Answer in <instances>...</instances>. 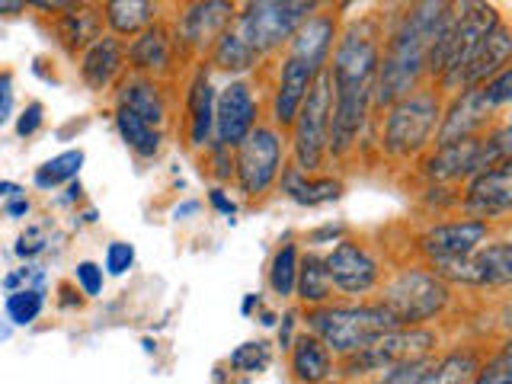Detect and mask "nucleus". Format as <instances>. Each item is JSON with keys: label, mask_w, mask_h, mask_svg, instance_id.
<instances>
[{"label": "nucleus", "mask_w": 512, "mask_h": 384, "mask_svg": "<svg viewBox=\"0 0 512 384\" xmlns=\"http://www.w3.org/2000/svg\"><path fill=\"white\" fill-rule=\"evenodd\" d=\"M384 45V16L365 13L346 20L336 36L327 64L330 77V128L327 157L346 160L359 151V141L372 122V84Z\"/></svg>", "instance_id": "1"}, {"label": "nucleus", "mask_w": 512, "mask_h": 384, "mask_svg": "<svg viewBox=\"0 0 512 384\" xmlns=\"http://www.w3.org/2000/svg\"><path fill=\"white\" fill-rule=\"evenodd\" d=\"M445 13V0H426V4L404 7L391 20V26H384V45L372 84V116L384 112L391 103L404 100L416 87L429 84L426 55Z\"/></svg>", "instance_id": "2"}, {"label": "nucleus", "mask_w": 512, "mask_h": 384, "mask_svg": "<svg viewBox=\"0 0 512 384\" xmlns=\"http://www.w3.org/2000/svg\"><path fill=\"white\" fill-rule=\"evenodd\" d=\"M394 317L372 301H330L324 308L301 311V330H308L340 362L352 352L372 346L381 333L394 330Z\"/></svg>", "instance_id": "3"}, {"label": "nucleus", "mask_w": 512, "mask_h": 384, "mask_svg": "<svg viewBox=\"0 0 512 384\" xmlns=\"http://www.w3.org/2000/svg\"><path fill=\"white\" fill-rule=\"evenodd\" d=\"M442 93L423 84L404 100L391 103L384 112H378V148L384 157L407 164V160H420L436 138V128L442 119Z\"/></svg>", "instance_id": "4"}, {"label": "nucleus", "mask_w": 512, "mask_h": 384, "mask_svg": "<svg viewBox=\"0 0 512 384\" xmlns=\"http://www.w3.org/2000/svg\"><path fill=\"white\" fill-rule=\"evenodd\" d=\"M375 301L394 317L397 327H429L455 301V288L442 282L426 263H410L381 279Z\"/></svg>", "instance_id": "5"}, {"label": "nucleus", "mask_w": 512, "mask_h": 384, "mask_svg": "<svg viewBox=\"0 0 512 384\" xmlns=\"http://www.w3.org/2000/svg\"><path fill=\"white\" fill-rule=\"evenodd\" d=\"M317 10L320 4L314 0H250V4H237L231 29L244 39L250 52L266 61L282 55L298 26Z\"/></svg>", "instance_id": "6"}, {"label": "nucleus", "mask_w": 512, "mask_h": 384, "mask_svg": "<svg viewBox=\"0 0 512 384\" xmlns=\"http://www.w3.org/2000/svg\"><path fill=\"white\" fill-rule=\"evenodd\" d=\"M439 346H442V336L432 327H394L388 333H381L372 346H365L362 352H352V356L336 362V381L365 384L400 362L436 356Z\"/></svg>", "instance_id": "7"}, {"label": "nucleus", "mask_w": 512, "mask_h": 384, "mask_svg": "<svg viewBox=\"0 0 512 384\" xmlns=\"http://www.w3.org/2000/svg\"><path fill=\"white\" fill-rule=\"evenodd\" d=\"M288 167V141L285 132L260 122L253 132L234 148V176L237 192L247 202H263L279 186Z\"/></svg>", "instance_id": "8"}, {"label": "nucleus", "mask_w": 512, "mask_h": 384, "mask_svg": "<svg viewBox=\"0 0 512 384\" xmlns=\"http://www.w3.org/2000/svg\"><path fill=\"white\" fill-rule=\"evenodd\" d=\"M327 128H330V77L317 74L308 96L298 109L292 128L285 132L288 141V167L298 173H317L327 160Z\"/></svg>", "instance_id": "9"}, {"label": "nucleus", "mask_w": 512, "mask_h": 384, "mask_svg": "<svg viewBox=\"0 0 512 384\" xmlns=\"http://www.w3.org/2000/svg\"><path fill=\"white\" fill-rule=\"evenodd\" d=\"M442 282L452 288H474V292H506L512 282V244L509 234L500 231L490 237L484 247H477L471 256L455 263L429 266Z\"/></svg>", "instance_id": "10"}, {"label": "nucleus", "mask_w": 512, "mask_h": 384, "mask_svg": "<svg viewBox=\"0 0 512 384\" xmlns=\"http://www.w3.org/2000/svg\"><path fill=\"white\" fill-rule=\"evenodd\" d=\"M324 266L333 282V292L343 298H352V301H365L368 295H375L384 279L381 260L359 237L336 240L333 250L324 256Z\"/></svg>", "instance_id": "11"}, {"label": "nucleus", "mask_w": 512, "mask_h": 384, "mask_svg": "<svg viewBox=\"0 0 512 384\" xmlns=\"http://www.w3.org/2000/svg\"><path fill=\"white\" fill-rule=\"evenodd\" d=\"M458 215L461 218H477L487 224H500L506 231L509 212H512V160H503L490 170H480L461 183L458 192Z\"/></svg>", "instance_id": "12"}, {"label": "nucleus", "mask_w": 512, "mask_h": 384, "mask_svg": "<svg viewBox=\"0 0 512 384\" xmlns=\"http://www.w3.org/2000/svg\"><path fill=\"white\" fill-rule=\"evenodd\" d=\"M490 237H496V228L477 218H448V221H432L416 237V253L423 256L426 266L439 263H455L471 256L477 247H484Z\"/></svg>", "instance_id": "13"}, {"label": "nucleus", "mask_w": 512, "mask_h": 384, "mask_svg": "<svg viewBox=\"0 0 512 384\" xmlns=\"http://www.w3.org/2000/svg\"><path fill=\"white\" fill-rule=\"evenodd\" d=\"M260 109H263V103H260V93H256V87H253V80H247V77L228 80V84H224L215 96L212 144H221V148L234 151L237 144L263 122Z\"/></svg>", "instance_id": "14"}, {"label": "nucleus", "mask_w": 512, "mask_h": 384, "mask_svg": "<svg viewBox=\"0 0 512 384\" xmlns=\"http://www.w3.org/2000/svg\"><path fill=\"white\" fill-rule=\"evenodd\" d=\"M234 16L237 4H228V0H196V4H183L176 10V20L170 29L183 55L205 58L212 42L224 29H231Z\"/></svg>", "instance_id": "15"}, {"label": "nucleus", "mask_w": 512, "mask_h": 384, "mask_svg": "<svg viewBox=\"0 0 512 384\" xmlns=\"http://www.w3.org/2000/svg\"><path fill=\"white\" fill-rule=\"evenodd\" d=\"M506 119L503 112H496L480 87H464L455 96H448L442 106V119L436 128V138H432V148H442V144H455V141H468L484 135L490 125Z\"/></svg>", "instance_id": "16"}, {"label": "nucleus", "mask_w": 512, "mask_h": 384, "mask_svg": "<svg viewBox=\"0 0 512 384\" xmlns=\"http://www.w3.org/2000/svg\"><path fill=\"white\" fill-rule=\"evenodd\" d=\"M340 26H343L340 13H333V7L320 4V10L298 26V32L292 36V42L285 45L282 55L295 58L298 64H304V68L314 74H324L330 64V55H333L336 36H340Z\"/></svg>", "instance_id": "17"}, {"label": "nucleus", "mask_w": 512, "mask_h": 384, "mask_svg": "<svg viewBox=\"0 0 512 384\" xmlns=\"http://www.w3.org/2000/svg\"><path fill=\"white\" fill-rule=\"evenodd\" d=\"M180 45L173 39V29L167 23H154L132 42H125V64L132 74L141 77H154L164 80L176 71V61H180Z\"/></svg>", "instance_id": "18"}, {"label": "nucleus", "mask_w": 512, "mask_h": 384, "mask_svg": "<svg viewBox=\"0 0 512 384\" xmlns=\"http://www.w3.org/2000/svg\"><path fill=\"white\" fill-rule=\"evenodd\" d=\"M314 80H317L314 71H308V68H304V64H298L295 58L282 55L279 64H276V80H272V87H269L266 122H269L272 128H279V132H288Z\"/></svg>", "instance_id": "19"}, {"label": "nucleus", "mask_w": 512, "mask_h": 384, "mask_svg": "<svg viewBox=\"0 0 512 384\" xmlns=\"http://www.w3.org/2000/svg\"><path fill=\"white\" fill-rule=\"evenodd\" d=\"M215 84H212V71L199 64L189 77L186 87V144L189 151H208L212 148V135H215Z\"/></svg>", "instance_id": "20"}, {"label": "nucleus", "mask_w": 512, "mask_h": 384, "mask_svg": "<svg viewBox=\"0 0 512 384\" xmlns=\"http://www.w3.org/2000/svg\"><path fill=\"white\" fill-rule=\"evenodd\" d=\"M477 148H480V135L468 141L442 144V148H429L420 157V176L426 180V186H455L474 176L480 170Z\"/></svg>", "instance_id": "21"}, {"label": "nucleus", "mask_w": 512, "mask_h": 384, "mask_svg": "<svg viewBox=\"0 0 512 384\" xmlns=\"http://www.w3.org/2000/svg\"><path fill=\"white\" fill-rule=\"evenodd\" d=\"M116 106L135 112L141 122H148L157 132H164L170 122V100L164 93V84L154 77L125 71L116 84Z\"/></svg>", "instance_id": "22"}, {"label": "nucleus", "mask_w": 512, "mask_h": 384, "mask_svg": "<svg viewBox=\"0 0 512 384\" xmlns=\"http://www.w3.org/2000/svg\"><path fill=\"white\" fill-rule=\"evenodd\" d=\"M128 71L125 64V42L103 32L100 39L90 42L77 58V74L84 80V87L93 93H103L119 84V77Z\"/></svg>", "instance_id": "23"}, {"label": "nucleus", "mask_w": 512, "mask_h": 384, "mask_svg": "<svg viewBox=\"0 0 512 384\" xmlns=\"http://www.w3.org/2000/svg\"><path fill=\"white\" fill-rule=\"evenodd\" d=\"M55 42L64 48L68 55H80L90 42L103 36V10L100 4H77L71 0L68 10L55 13L52 20Z\"/></svg>", "instance_id": "24"}, {"label": "nucleus", "mask_w": 512, "mask_h": 384, "mask_svg": "<svg viewBox=\"0 0 512 384\" xmlns=\"http://www.w3.org/2000/svg\"><path fill=\"white\" fill-rule=\"evenodd\" d=\"M288 378L295 384H324L336 378V359L308 330H298L288 346Z\"/></svg>", "instance_id": "25"}, {"label": "nucleus", "mask_w": 512, "mask_h": 384, "mask_svg": "<svg viewBox=\"0 0 512 384\" xmlns=\"http://www.w3.org/2000/svg\"><path fill=\"white\" fill-rule=\"evenodd\" d=\"M509 58H512V29L503 20L484 42H480V48L468 64V71H464V77H461V90L487 84L490 77H496L503 68H509Z\"/></svg>", "instance_id": "26"}, {"label": "nucleus", "mask_w": 512, "mask_h": 384, "mask_svg": "<svg viewBox=\"0 0 512 384\" xmlns=\"http://www.w3.org/2000/svg\"><path fill=\"white\" fill-rule=\"evenodd\" d=\"M100 10L109 36L122 42L135 39L138 32L160 23V4H151V0H109Z\"/></svg>", "instance_id": "27"}, {"label": "nucleus", "mask_w": 512, "mask_h": 384, "mask_svg": "<svg viewBox=\"0 0 512 384\" xmlns=\"http://www.w3.org/2000/svg\"><path fill=\"white\" fill-rule=\"evenodd\" d=\"M279 189L292 202H298L304 208H317V205L336 202L343 196V180L340 176H317V173L308 176V173H298L295 167H285Z\"/></svg>", "instance_id": "28"}, {"label": "nucleus", "mask_w": 512, "mask_h": 384, "mask_svg": "<svg viewBox=\"0 0 512 384\" xmlns=\"http://www.w3.org/2000/svg\"><path fill=\"white\" fill-rule=\"evenodd\" d=\"M298 308L301 311H311V308H324V304L336 301L333 292V282L327 276V266H324V256L317 250H308L298 260V279H295V295Z\"/></svg>", "instance_id": "29"}, {"label": "nucleus", "mask_w": 512, "mask_h": 384, "mask_svg": "<svg viewBox=\"0 0 512 384\" xmlns=\"http://www.w3.org/2000/svg\"><path fill=\"white\" fill-rule=\"evenodd\" d=\"M480 359H484V349L480 346H461L458 343L452 349L439 352V356L429 362L420 384H471Z\"/></svg>", "instance_id": "30"}, {"label": "nucleus", "mask_w": 512, "mask_h": 384, "mask_svg": "<svg viewBox=\"0 0 512 384\" xmlns=\"http://www.w3.org/2000/svg\"><path fill=\"white\" fill-rule=\"evenodd\" d=\"M205 68L208 71H221V74H231V80L237 77H247L250 71H256L263 64V58L250 52V48L244 45V39L237 36L234 29H224L221 36L212 42V48H208L205 55Z\"/></svg>", "instance_id": "31"}, {"label": "nucleus", "mask_w": 512, "mask_h": 384, "mask_svg": "<svg viewBox=\"0 0 512 384\" xmlns=\"http://www.w3.org/2000/svg\"><path fill=\"white\" fill-rule=\"evenodd\" d=\"M112 122H116V132L125 141V148L138 160H157L160 151H164V132H157L148 122H141L135 112L116 106L112 109Z\"/></svg>", "instance_id": "32"}, {"label": "nucleus", "mask_w": 512, "mask_h": 384, "mask_svg": "<svg viewBox=\"0 0 512 384\" xmlns=\"http://www.w3.org/2000/svg\"><path fill=\"white\" fill-rule=\"evenodd\" d=\"M298 244L295 240H282V244L272 250L269 256V269H266V285L269 292L279 301H288L295 295V279H298Z\"/></svg>", "instance_id": "33"}, {"label": "nucleus", "mask_w": 512, "mask_h": 384, "mask_svg": "<svg viewBox=\"0 0 512 384\" xmlns=\"http://www.w3.org/2000/svg\"><path fill=\"white\" fill-rule=\"evenodd\" d=\"M84 148H71V151H61L55 154L52 160H45V164L32 173V183H36V189L48 192V189H58V186H68L74 183L80 176V167H84Z\"/></svg>", "instance_id": "34"}, {"label": "nucleus", "mask_w": 512, "mask_h": 384, "mask_svg": "<svg viewBox=\"0 0 512 384\" xmlns=\"http://www.w3.org/2000/svg\"><path fill=\"white\" fill-rule=\"evenodd\" d=\"M45 311V288H16L7 295V317L13 327H32Z\"/></svg>", "instance_id": "35"}, {"label": "nucleus", "mask_w": 512, "mask_h": 384, "mask_svg": "<svg viewBox=\"0 0 512 384\" xmlns=\"http://www.w3.org/2000/svg\"><path fill=\"white\" fill-rule=\"evenodd\" d=\"M471 384H512V349L506 340L493 352H484Z\"/></svg>", "instance_id": "36"}, {"label": "nucleus", "mask_w": 512, "mask_h": 384, "mask_svg": "<svg viewBox=\"0 0 512 384\" xmlns=\"http://www.w3.org/2000/svg\"><path fill=\"white\" fill-rule=\"evenodd\" d=\"M231 368H237V372H247V375H256L263 372V368H269L272 362V346L266 340H250L244 346H237L231 352Z\"/></svg>", "instance_id": "37"}, {"label": "nucleus", "mask_w": 512, "mask_h": 384, "mask_svg": "<svg viewBox=\"0 0 512 384\" xmlns=\"http://www.w3.org/2000/svg\"><path fill=\"white\" fill-rule=\"evenodd\" d=\"M439 356V352H436ZM436 356H426V359H410V362H400L394 368H388V372H381L378 378L365 381V384H420V378L426 375L429 362Z\"/></svg>", "instance_id": "38"}, {"label": "nucleus", "mask_w": 512, "mask_h": 384, "mask_svg": "<svg viewBox=\"0 0 512 384\" xmlns=\"http://www.w3.org/2000/svg\"><path fill=\"white\" fill-rule=\"evenodd\" d=\"M135 266V244H128V240H112L106 247V256H103V272L106 276H125L128 269Z\"/></svg>", "instance_id": "39"}, {"label": "nucleus", "mask_w": 512, "mask_h": 384, "mask_svg": "<svg viewBox=\"0 0 512 384\" xmlns=\"http://www.w3.org/2000/svg\"><path fill=\"white\" fill-rule=\"evenodd\" d=\"M74 282L77 288L84 292L87 298H100L103 295V282H106V272L100 263H93V260H80L74 266Z\"/></svg>", "instance_id": "40"}, {"label": "nucleus", "mask_w": 512, "mask_h": 384, "mask_svg": "<svg viewBox=\"0 0 512 384\" xmlns=\"http://www.w3.org/2000/svg\"><path fill=\"white\" fill-rule=\"evenodd\" d=\"M48 247V234H45V228L42 224H29V228L16 237V256H20V260H26V263H32L36 260V256L42 253Z\"/></svg>", "instance_id": "41"}, {"label": "nucleus", "mask_w": 512, "mask_h": 384, "mask_svg": "<svg viewBox=\"0 0 512 384\" xmlns=\"http://www.w3.org/2000/svg\"><path fill=\"white\" fill-rule=\"evenodd\" d=\"M205 160H208V164H212V167L205 170L208 176H212V180L228 183L231 176H234V151L221 148V144H212V148L205 151Z\"/></svg>", "instance_id": "42"}, {"label": "nucleus", "mask_w": 512, "mask_h": 384, "mask_svg": "<svg viewBox=\"0 0 512 384\" xmlns=\"http://www.w3.org/2000/svg\"><path fill=\"white\" fill-rule=\"evenodd\" d=\"M45 125V106L39 100H29L23 109H20V116H16V135L20 138H32V135H39V128Z\"/></svg>", "instance_id": "43"}, {"label": "nucleus", "mask_w": 512, "mask_h": 384, "mask_svg": "<svg viewBox=\"0 0 512 384\" xmlns=\"http://www.w3.org/2000/svg\"><path fill=\"white\" fill-rule=\"evenodd\" d=\"M16 109V84H13V71H0V128L13 119Z\"/></svg>", "instance_id": "44"}, {"label": "nucleus", "mask_w": 512, "mask_h": 384, "mask_svg": "<svg viewBox=\"0 0 512 384\" xmlns=\"http://www.w3.org/2000/svg\"><path fill=\"white\" fill-rule=\"evenodd\" d=\"M298 308H292V311H285V320H282V327H279V346L288 352V346H292V340H295V324H298Z\"/></svg>", "instance_id": "45"}, {"label": "nucleus", "mask_w": 512, "mask_h": 384, "mask_svg": "<svg viewBox=\"0 0 512 384\" xmlns=\"http://www.w3.org/2000/svg\"><path fill=\"white\" fill-rule=\"evenodd\" d=\"M343 237H346L343 228H333V224H324L320 231H311V234H308V244H311V247H320V244H327V240H330V244H336V240H343Z\"/></svg>", "instance_id": "46"}, {"label": "nucleus", "mask_w": 512, "mask_h": 384, "mask_svg": "<svg viewBox=\"0 0 512 384\" xmlns=\"http://www.w3.org/2000/svg\"><path fill=\"white\" fill-rule=\"evenodd\" d=\"M208 202H212V208H215V212H221L224 218H234L237 215V205L228 196H224L221 186H215L212 192H208Z\"/></svg>", "instance_id": "47"}, {"label": "nucleus", "mask_w": 512, "mask_h": 384, "mask_svg": "<svg viewBox=\"0 0 512 384\" xmlns=\"http://www.w3.org/2000/svg\"><path fill=\"white\" fill-rule=\"evenodd\" d=\"M4 212L10 215V218H26L29 215V199H26V192H20V196H10L7 202H4Z\"/></svg>", "instance_id": "48"}, {"label": "nucleus", "mask_w": 512, "mask_h": 384, "mask_svg": "<svg viewBox=\"0 0 512 384\" xmlns=\"http://www.w3.org/2000/svg\"><path fill=\"white\" fill-rule=\"evenodd\" d=\"M29 10V4H23V0H0V16L4 20H16V16H23Z\"/></svg>", "instance_id": "49"}, {"label": "nucleus", "mask_w": 512, "mask_h": 384, "mask_svg": "<svg viewBox=\"0 0 512 384\" xmlns=\"http://www.w3.org/2000/svg\"><path fill=\"white\" fill-rule=\"evenodd\" d=\"M253 308H260V298H256V295H247V301H244V314H250Z\"/></svg>", "instance_id": "50"}, {"label": "nucleus", "mask_w": 512, "mask_h": 384, "mask_svg": "<svg viewBox=\"0 0 512 384\" xmlns=\"http://www.w3.org/2000/svg\"><path fill=\"white\" fill-rule=\"evenodd\" d=\"M324 384H343V381H336V378H333V381H324Z\"/></svg>", "instance_id": "51"}]
</instances>
